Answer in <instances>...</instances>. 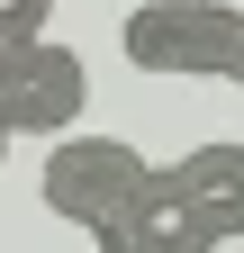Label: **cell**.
Returning <instances> with one entry per match:
<instances>
[{"label":"cell","instance_id":"obj_1","mask_svg":"<svg viewBox=\"0 0 244 253\" xmlns=\"http://www.w3.org/2000/svg\"><path fill=\"white\" fill-rule=\"evenodd\" d=\"M235 9H244V0H145V9H127L118 45H127V63H136V73L226 82V54H235Z\"/></svg>","mask_w":244,"mask_h":253},{"label":"cell","instance_id":"obj_2","mask_svg":"<svg viewBox=\"0 0 244 253\" xmlns=\"http://www.w3.org/2000/svg\"><path fill=\"white\" fill-rule=\"evenodd\" d=\"M145 181H154V163H145L127 136H54L37 199H45V217H64V226L90 235V226H109Z\"/></svg>","mask_w":244,"mask_h":253},{"label":"cell","instance_id":"obj_3","mask_svg":"<svg viewBox=\"0 0 244 253\" xmlns=\"http://www.w3.org/2000/svg\"><path fill=\"white\" fill-rule=\"evenodd\" d=\"M90 109V73L73 45H0V126L9 136H64V126H81Z\"/></svg>","mask_w":244,"mask_h":253},{"label":"cell","instance_id":"obj_4","mask_svg":"<svg viewBox=\"0 0 244 253\" xmlns=\"http://www.w3.org/2000/svg\"><path fill=\"white\" fill-rule=\"evenodd\" d=\"M90 244H100V253H217L226 235L208 226V208H199L172 172H154L109 226H90Z\"/></svg>","mask_w":244,"mask_h":253},{"label":"cell","instance_id":"obj_5","mask_svg":"<svg viewBox=\"0 0 244 253\" xmlns=\"http://www.w3.org/2000/svg\"><path fill=\"white\" fill-rule=\"evenodd\" d=\"M172 181H181V190L208 208V226H217L226 244L244 235V145H235V136H217V145H190V154L172 163Z\"/></svg>","mask_w":244,"mask_h":253},{"label":"cell","instance_id":"obj_6","mask_svg":"<svg viewBox=\"0 0 244 253\" xmlns=\"http://www.w3.org/2000/svg\"><path fill=\"white\" fill-rule=\"evenodd\" d=\"M54 0H0V45H37Z\"/></svg>","mask_w":244,"mask_h":253},{"label":"cell","instance_id":"obj_7","mask_svg":"<svg viewBox=\"0 0 244 253\" xmlns=\"http://www.w3.org/2000/svg\"><path fill=\"white\" fill-rule=\"evenodd\" d=\"M226 82L244 90V9H235V54H226Z\"/></svg>","mask_w":244,"mask_h":253}]
</instances>
